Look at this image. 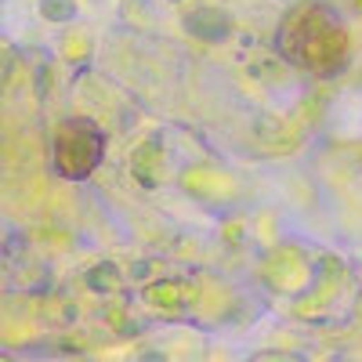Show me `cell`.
I'll list each match as a JSON object with an SVG mask.
<instances>
[{
	"label": "cell",
	"mask_w": 362,
	"mask_h": 362,
	"mask_svg": "<svg viewBox=\"0 0 362 362\" xmlns=\"http://www.w3.org/2000/svg\"><path fill=\"white\" fill-rule=\"evenodd\" d=\"M276 47L286 62L300 73H312V76H337L348 66V54H351V40H348V29L337 18V11H329L326 4H300L293 8L283 25H279V37Z\"/></svg>",
	"instance_id": "obj_1"
},
{
	"label": "cell",
	"mask_w": 362,
	"mask_h": 362,
	"mask_svg": "<svg viewBox=\"0 0 362 362\" xmlns=\"http://www.w3.org/2000/svg\"><path fill=\"white\" fill-rule=\"evenodd\" d=\"M54 170L66 181H83L90 177L102 160H105V131L87 116L66 119L54 134Z\"/></svg>",
	"instance_id": "obj_2"
}]
</instances>
